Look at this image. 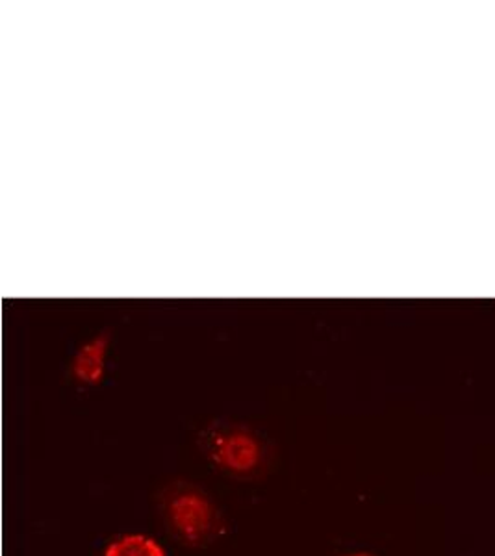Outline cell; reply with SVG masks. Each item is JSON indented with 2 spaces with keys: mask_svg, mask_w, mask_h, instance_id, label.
Returning a JSON list of instances; mask_svg holds the SVG:
<instances>
[{
  "mask_svg": "<svg viewBox=\"0 0 495 556\" xmlns=\"http://www.w3.org/2000/svg\"><path fill=\"white\" fill-rule=\"evenodd\" d=\"M214 455L223 468L234 471V473H249L261 462V443L256 442L248 432L234 430V432H227L217 438Z\"/></svg>",
  "mask_w": 495,
  "mask_h": 556,
  "instance_id": "2",
  "label": "cell"
},
{
  "mask_svg": "<svg viewBox=\"0 0 495 556\" xmlns=\"http://www.w3.org/2000/svg\"><path fill=\"white\" fill-rule=\"evenodd\" d=\"M167 518L178 536L190 545L206 544L219 527L216 508L199 492H182L173 497Z\"/></svg>",
  "mask_w": 495,
  "mask_h": 556,
  "instance_id": "1",
  "label": "cell"
},
{
  "mask_svg": "<svg viewBox=\"0 0 495 556\" xmlns=\"http://www.w3.org/2000/svg\"><path fill=\"white\" fill-rule=\"evenodd\" d=\"M104 556H167L154 538L143 534H125L104 549Z\"/></svg>",
  "mask_w": 495,
  "mask_h": 556,
  "instance_id": "4",
  "label": "cell"
},
{
  "mask_svg": "<svg viewBox=\"0 0 495 556\" xmlns=\"http://www.w3.org/2000/svg\"><path fill=\"white\" fill-rule=\"evenodd\" d=\"M345 556H373V555H368V553H353V555H345Z\"/></svg>",
  "mask_w": 495,
  "mask_h": 556,
  "instance_id": "5",
  "label": "cell"
},
{
  "mask_svg": "<svg viewBox=\"0 0 495 556\" xmlns=\"http://www.w3.org/2000/svg\"><path fill=\"white\" fill-rule=\"evenodd\" d=\"M109 348L110 336L106 332L97 334L96 338H91L80 345L71 362L73 377L82 384H99L104 377V364H106Z\"/></svg>",
  "mask_w": 495,
  "mask_h": 556,
  "instance_id": "3",
  "label": "cell"
}]
</instances>
